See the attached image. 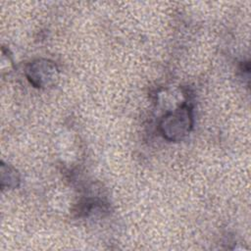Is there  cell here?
Returning <instances> with one entry per match:
<instances>
[{
  "mask_svg": "<svg viewBox=\"0 0 251 251\" xmlns=\"http://www.w3.org/2000/svg\"><path fill=\"white\" fill-rule=\"evenodd\" d=\"M191 116L187 107H181L176 112L166 116L161 124L164 135L173 140L181 139L189 131Z\"/></svg>",
  "mask_w": 251,
  "mask_h": 251,
  "instance_id": "6da1fadb",
  "label": "cell"
}]
</instances>
